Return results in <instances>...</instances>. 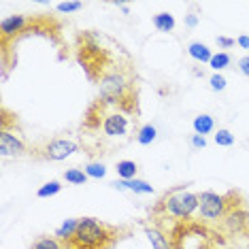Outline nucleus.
<instances>
[{
	"label": "nucleus",
	"instance_id": "obj_9",
	"mask_svg": "<svg viewBox=\"0 0 249 249\" xmlns=\"http://www.w3.org/2000/svg\"><path fill=\"white\" fill-rule=\"evenodd\" d=\"M194 132L196 134H209V132H213V128H215V122H213V117L211 115H207V113H202V115H196L194 117Z\"/></svg>",
	"mask_w": 249,
	"mask_h": 249
},
{
	"label": "nucleus",
	"instance_id": "obj_25",
	"mask_svg": "<svg viewBox=\"0 0 249 249\" xmlns=\"http://www.w3.org/2000/svg\"><path fill=\"white\" fill-rule=\"evenodd\" d=\"M211 88L215 89V92H222V89H226V79L222 75H213L211 77Z\"/></svg>",
	"mask_w": 249,
	"mask_h": 249
},
{
	"label": "nucleus",
	"instance_id": "obj_11",
	"mask_svg": "<svg viewBox=\"0 0 249 249\" xmlns=\"http://www.w3.org/2000/svg\"><path fill=\"white\" fill-rule=\"evenodd\" d=\"M137 164L132 160H122L117 162V175L124 179V181H130V179H137Z\"/></svg>",
	"mask_w": 249,
	"mask_h": 249
},
{
	"label": "nucleus",
	"instance_id": "obj_10",
	"mask_svg": "<svg viewBox=\"0 0 249 249\" xmlns=\"http://www.w3.org/2000/svg\"><path fill=\"white\" fill-rule=\"evenodd\" d=\"M188 53L198 62H211V58H213L211 49H209L205 43H192L188 47Z\"/></svg>",
	"mask_w": 249,
	"mask_h": 249
},
{
	"label": "nucleus",
	"instance_id": "obj_5",
	"mask_svg": "<svg viewBox=\"0 0 249 249\" xmlns=\"http://www.w3.org/2000/svg\"><path fill=\"white\" fill-rule=\"evenodd\" d=\"M79 149V145L75 143V141L71 139H53L49 141V143L43 145V154L38 158H43V160H64V158L72 156L75 151Z\"/></svg>",
	"mask_w": 249,
	"mask_h": 249
},
{
	"label": "nucleus",
	"instance_id": "obj_13",
	"mask_svg": "<svg viewBox=\"0 0 249 249\" xmlns=\"http://www.w3.org/2000/svg\"><path fill=\"white\" fill-rule=\"evenodd\" d=\"M151 21H154V26L160 32H171L175 28V18L171 13H158V15H154V19Z\"/></svg>",
	"mask_w": 249,
	"mask_h": 249
},
{
	"label": "nucleus",
	"instance_id": "obj_8",
	"mask_svg": "<svg viewBox=\"0 0 249 249\" xmlns=\"http://www.w3.org/2000/svg\"><path fill=\"white\" fill-rule=\"evenodd\" d=\"M28 24V18L26 15H9L0 21V41H2V47L9 45V38L15 36L18 38L21 35V30L26 28Z\"/></svg>",
	"mask_w": 249,
	"mask_h": 249
},
{
	"label": "nucleus",
	"instance_id": "obj_15",
	"mask_svg": "<svg viewBox=\"0 0 249 249\" xmlns=\"http://www.w3.org/2000/svg\"><path fill=\"white\" fill-rule=\"evenodd\" d=\"M145 234H147V239H149V243H151V247H154V249H171L168 241L164 239L162 232H158L156 228H147Z\"/></svg>",
	"mask_w": 249,
	"mask_h": 249
},
{
	"label": "nucleus",
	"instance_id": "obj_24",
	"mask_svg": "<svg viewBox=\"0 0 249 249\" xmlns=\"http://www.w3.org/2000/svg\"><path fill=\"white\" fill-rule=\"evenodd\" d=\"M190 143H192L194 149H205V147H207V139L202 137V134H192Z\"/></svg>",
	"mask_w": 249,
	"mask_h": 249
},
{
	"label": "nucleus",
	"instance_id": "obj_7",
	"mask_svg": "<svg viewBox=\"0 0 249 249\" xmlns=\"http://www.w3.org/2000/svg\"><path fill=\"white\" fill-rule=\"evenodd\" d=\"M0 154L4 158H19L26 154V145L7 128H0Z\"/></svg>",
	"mask_w": 249,
	"mask_h": 249
},
{
	"label": "nucleus",
	"instance_id": "obj_21",
	"mask_svg": "<svg viewBox=\"0 0 249 249\" xmlns=\"http://www.w3.org/2000/svg\"><path fill=\"white\" fill-rule=\"evenodd\" d=\"M230 64V55L228 53H215L213 58H211V62H209V66H211L213 71H222V69H226V66Z\"/></svg>",
	"mask_w": 249,
	"mask_h": 249
},
{
	"label": "nucleus",
	"instance_id": "obj_2",
	"mask_svg": "<svg viewBox=\"0 0 249 249\" xmlns=\"http://www.w3.org/2000/svg\"><path fill=\"white\" fill-rule=\"evenodd\" d=\"M122 228H115L111 224H105L94 217L79 219L75 234L62 245L64 249H111L120 239Z\"/></svg>",
	"mask_w": 249,
	"mask_h": 249
},
{
	"label": "nucleus",
	"instance_id": "obj_20",
	"mask_svg": "<svg viewBox=\"0 0 249 249\" xmlns=\"http://www.w3.org/2000/svg\"><path fill=\"white\" fill-rule=\"evenodd\" d=\"M215 143L217 145H222V147H230V145H234V134L230 132V130H217L215 132Z\"/></svg>",
	"mask_w": 249,
	"mask_h": 249
},
{
	"label": "nucleus",
	"instance_id": "obj_4",
	"mask_svg": "<svg viewBox=\"0 0 249 249\" xmlns=\"http://www.w3.org/2000/svg\"><path fill=\"white\" fill-rule=\"evenodd\" d=\"M198 209L205 219H219L228 211V196H219L215 192H200L198 194Z\"/></svg>",
	"mask_w": 249,
	"mask_h": 249
},
{
	"label": "nucleus",
	"instance_id": "obj_27",
	"mask_svg": "<svg viewBox=\"0 0 249 249\" xmlns=\"http://www.w3.org/2000/svg\"><path fill=\"white\" fill-rule=\"evenodd\" d=\"M217 45H222V47H232L234 45V41L228 36H217Z\"/></svg>",
	"mask_w": 249,
	"mask_h": 249
},
{
	"label": "nucleus",
	"instance_id": "obj_26",
	"mask_svg": "<svg viewBox=\"0 0 249 249\" xmlns=\"http://www.w3.org/2000/svg\"><path fill=\"white\" fill-rule=\"evenodd\" d=\"M239 71L245 77H249V55H243V58L239 60Z\"/></svg>",
	"mask_w": 249,
	"mask_h": 249
},
{
	"label": "nucleus",
	"instance_id": "obj_1",
	"mask_svg": "<svg viewBox=\"0 0 249 249\" xmlns=\"http://www.w3.org/2000/svg\"><path fill=\"white\" fill-rule=\"evenodd\" d=\"M98 86L105 103L120 105L126 111H137V83H134V77L128 69L111 66L98 79Z\"/></svg>",
	"mask_w": 249,
	"mask_h": 249
},
{
	"label": "nucleus",
	"instance_id": "obj_17",
	"mask_svg": "<svg viewBox=\"0 0 249 249\" xmlns=\"http://www.w3.org/2000/svg\"><path fill=\"white\" fill-rule=\"evenodd\" d=\"M64 179L69 181L72 185H86V181L89 179L86 171H79V168H69V171L64 173Z\"/></svg>",
	"mask_w": 249,
	"mask_h": 249
},
{
	"label": "nucleus",
	"instance_id": "obj_29",
	"mask_svg": "<svg viewBox=\"0 0 249 249\" xmlns=\"http://www.w3.org/2000/svg\"><path fill=\"white\" fill-rule=\"evenodd\" d=\"M196 21H198V18H196L194 13H192V15H188V18H185V24H188V26H196Z\"/></svg>",
	"mask_w": 249,
	"mask_h": 249
},
{
	"label": "nucleus",
	"instance_id": "obj_6",
	"mask_svg": "<svg viewBox=\"0 0 249 249\" xmlns=\"http://www.w3.org/2000/svg\"><path fill=\"white\" fill-rule=\"evenodd\" d=\"M103 132L105 137H111V139H117V137H126L128 132V117L124 113H105L103 117Z\"/></svg>",
	"mask_w": 249,
	"mask_h": 249
},
{
	"label": "nucleus",
	"instance_id": "obj_3",
	"mask_svg": "<svg viewBox=\"0 0 249 249\" xmlns=\"http://www.w3.org/2000/svg\"><path fill=\"white\" fill-rule=\"evenodd\" d=\"M160 207L166 213L175 215V217H190V215L198 209V194H192V192H185V190H177V192H173V194H168L164 198Z\"/></svg>",
	"mask_w": 249,
	"mask_h": 249
},
{
	"label": "nucleus",
	"instance_id": "obj_14",
	"mask_svg": "<svg viewBox=\"0 0 249 249\" xmlns=\"http://www.w3.org/2000/svg\"><path fill=\"white\" fill-rule=\"evenodd\" d=\"M124 188L126 190H132L134 194H151L154 188H151L147 181H141V179H130V181H122Z\"/></svg>",
	"mask_w": 249,
	"mask_h": 249
},
{
	"label": "nucleus",
	"instance_id": "obj_19",
	"mask_svg": "<svg viewBox=\"0 0 249 249\" xmlns=\"http://www.w3.org/2000/svg\"><path fill=\"white\" fill-rule=\"evenodd\" d=\"M60 190H62L60 181H49V183H45L43 188H38V190H36V196H38V198H47V196L58 194Z\"/></svg>",
	"mask_w": 249,
	"mask_h": 249
},
{
	"label": "nucleus",
	"instance_id": "obj_18",
	"mask_svg": "<svg viewBox=\"0 0 249 249\" xmlns=\"http://www.w3.org/2000/svg\"><path fill=\"white\" fill-rule=\"evenodd\" d=\"M32 249H62V243L53 236H41V239L35 241Z\"/></svg>",
	"mask_w": 249,
	"mask_h": 249
},
{
	"label": "nucleus",
	"instance_id": "obj_28",
	"mask_svg": "<svg viewBox=\"0 0 249 249\" xmlns=\"http://www.w3.org/2000/svg\"><path fill=\"white\" fill-rule=\"evenodd\" d=\"M239 45H241L243 49H249V36H245V35L239 36Z\"/></svg>",
	"mask_w": 249,
	"mask_h": 249
},
{
	"label": "nucleus",
	"instance_id": "obj_16",
	"mask_svg": "<svg viewBox=\"0 0 249 249\" xmlns=\"http://www.w3.org/2000/svg\"><path fill=\"white\" fill-rule=\"evenodd\" d=\"M158 137V130L156 126H151V124H147V126H143L139 130V134H137V141L141 145H149V143H154Z\"/></svg>",
	"mask_w": 249,
	"mask_h": 249
},
{
	"label": "nucleus",
	"instance_id": "obj_22",
	"mask_svg": "<svg viewBox=\"0 0 249 249\" xmlns=\"http://www.w3.org/2000/svg\"><path fill=\"white\" fill-rule=\"evenodd\" d=\"M86 175H88V177H92V179H103L107 175V166H105V164H98V162L88 164V166H86Z\"/></svg>",
	"mask_w": 249,
	"mask_h": 249
},
{
	"label": "nucleus",
	"instance_id": "obj_12",
	"mask_svg": "<svg viewBox=\"0 0 249 249\" xmlns=\"http://www.w3.org/2000/svg\"><path fill=\"white\" fill-rule=\"evenodd\" d=\"M77 226H79V219H66L64 224L60 226L58 230H55V236H58V241L60 243H64V241H69L72 234H75V230H77Z\"/></svg>",
	"mask_w": 249,
	"mask_h": 249
},
{
	"label": "nucleus",
	"instance_id": "obj_23",
	"mask_svg": "<svg viewBox=\"0 0 249 249\" xmlns=\"http://www.w3.org/2000/svg\"><path fill=\"white\" fill-rule=\"evenodd\" d=\"M81 7H83L81 2H60L55 9H58L60 13H72V11H79Z\"/></svg>",
	"mask_w": 249,
	"mask_h": 249
}]
</instances>
